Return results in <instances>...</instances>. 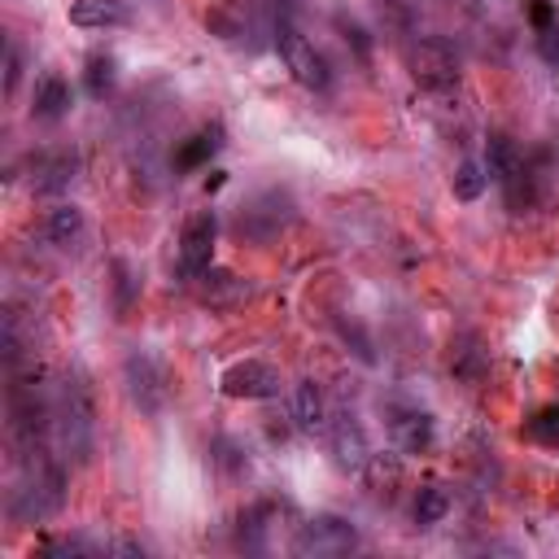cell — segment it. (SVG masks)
Returning a JSON list of instances; mask_svg holds the SVG:
<instances>
[{
  "label": "cell",
  "instance_id": "cell-11",
  "mask_svg": "<svg viewBox=\"0 0 559 559\" xmlns=\"http://www.w3.org/2000/svg\"><path fill=\"white\" fill-rule=\"evenodd\" d=\"M293 419H297L301 432H319V428H323L328 406H323V393H319L314 380H301V384L293 389Z\"/></svg>",
  "mask_w": 559,
  "mask_h": 559
},
{
  "label": "cell",
  "instance_id": "cell-1",
  "mask_svg": "<svg viewBox=\"0 0 559 559\" xmlns=\"http://www.w3.org/2000/svg\"><path fill=\"white\" fill-rule=\"evenodd\" d=\"M275 48H280L288 74H293L301 87H310V92H328V87H332L328 57H323V52L293 26V17H275Z\"/></svg>",
  "mask_w": 559,
  "mask_h": 559
},
{
  "label": "cell",
  "instance_id": "cell-24",
  "mask_svg": "<svg viewBox=\"0 0 559 559\" xmlns=\"http://www.w3.org/2000/svg\"><path fill=\"white\" fill-rule=\"evenodd\" d=\"M275 9H280V17H293L297 13V0H275Z\"/></svg>",
  "mask_w": 559,
  "mask_h": 559
},
{
  "label": "cell",
  "instance_id": "cell-7",
  "mask_svg": "<svg viewBox=\"0 0 559 559\" xmlns=\"http://www.w3.org/2000/svg\"><path fill=\"white\" fill-rule=\"evenodd\" d=\"M131 9L127 0H70V26L79 31H105V26H127Z\"/></svg>",
  "mask_w": 559,
  "mask_h": 559
},
{
  "label": "cell",
  "instance_id": "cell-17",
  "mask_svg": "<svg viewBox=\"0 0 559 559\" xmlns=\"http://www.w3.org/2000/svg\"><path fill=\"white\" fill-rule=\"evenodd\" d=\"M79 231H83V210H79V205H57V210H48V236H52L57 245H70Z\"/></svg>",
  "mask_w": 559,
  "mask_h": 559
},
{
  "label": "cell",
  "instance_id": "cell-3",
  "mask_svg": "<svg viewBox=\"0 0 559 559\" xmlns=\"http://www.w3.org/2000/svg\"><path fill=\"white\" fill-rule=\"evenodd\" d=\"M354 546H358V528L349 520H341V515H314L293 537L297 555H345Z\"/></svg>",
  "mask_w": 559,
  "mask_h": 559
},
{
  "label": "cell",
  "instance_id": "cell-14",
  "mask_svg": "<svg viewBox=\"0 0 559 559\" xmlns=\"http://www.w3.org/2000/svg\"><path fill=\"white\" fill-rule=\"evenodd\" d=\"M485 183H489V170H485V162H459V170H454V179H450V188H454V197L459 201H476L480 192H485Z\"/></svg>",
  "mask_w": 559,
  "mask_h": 559
},
{
  "label": "cell",
  "instance_id": "cell-23",
  "mask_svg": "<svg viewBox=\"0 0 559 559\" xmlns=\"http://www.w3.org/2000/svg\"><path fill=\"white\" fill-rule=\"evenodd\" d=\"M114 550H122V555H144V546H140V542H131V537H122Z\"/></svg>",
  "mask_w": 559,
  "mask_h": 559
},
{
  "label": "cell",
  "instance_id": "cell-6",
  "mask_svg": "<svg viewBox=\"0 0 559 559\" xmlns=\"http://www.w3.org/2000/svg\"><path fill=\"white\" fill-rule=\"evenodd\" d=\"M127 384H131V397L140 411L157 415L162 411V397H166V384H162V371L148 354H131L127 358Z\"/></svg>",
  "mask_w": 559,
  "mask_h": 559
},
{
  "label": "cell",
  "instance_id": "cell-22",
  "mask_svg": "<svg viewBox=\"0 0 559 559\" xmlns=\"http://www.w3.org/2000/svg\"><path fill=\"white\" fill-rule=\"evenodd\" d=\"M341 26H345V22H341ZM345 31H349L345 39H354V48H358V57H367V35H362V26H354V22H349Z\"/></svg>",
  "mask_w": 559,
  "mask_h": 559
},
{
  "label": "cell",
  "instance_id": "cell-10",
  "mask_svg": "<svg viewBox=\"0 0 559 559\" xmlns=\"http://www.w3.org/2000/svg\"><path fill=\"white\" fill-rule=\"evenodd\" d=\"M74 170H79V157L74 153H44V157H35V166H31V183L39 188V192H61V188H70V179H74Z\"/></svg>",
  "mask_w": 559,
  "mask_h": 559
},
{
  "label": "cell",
  "instance_id": "cell-2",
  "mask_svg": "<svg viewBox=\"0 0 559 559\" xmlns=\"http://www.w3.org/2000/svg\"><path fill=\"white\" fill-rule=\"evenodd\" d=\"M411 74H415V83L424 92H450L459 83V57H454V48L445 39L428 35V39H419L411 48Z\"/></svg>",
  "mask_w": 559,
  "mask_h": 559
},
{
  "label": "cell",
  "instance_id": "cell-16",
  "mask_svg": "<svg viewBox=\"0 0 559 559\" xmlns=\"http://www.w3.org/2000/svg\"><path fill=\"white\" fill-rule=\"evenodd\" d=\"M114 79H118V57L114 52H92L87 57V92L100 100L114 87Z\"/></svg>",
  "mask_w": 559,
  "mask_h": 559
},
{
  "label": "cell",
  "instance_id": "cell-12",
  "mask_svg": "<svg viewBox=\"0 0 559 559\" xmlns=\"http://www.w3.org/2000/svg\"><path fill=\"white\" fill-rule=\"evenodd\" d=\"M332 450H336V463H341L345 472H362L367 459H371V450H367L358 424H336V432H332Z\"/></svg>",
  "mask_w": 559,
  "mask_h": 559
},
{
  "label": "cell",
  "instance_id": "cell-15",
  "mask_svg": "<svg viewBox=\"0 0 559 559\" xmlns=\"http://www.w3.org/2000/svg\"><path fill=\"white\" fill-rule=\"evenodd\" d=\"M445 511H450V493L441 489V485H424L419 493H415V524H441L445 520Z\"/></svg>",
  "mask_w": 559,
  "mask_h": 559
},
{
  "label": "cell",
  "instance_id": "cell-5",
  "mask_svg": "<svg viewBox=\"0 0 559 559\" xmlns=\"http://www.w3.org/2000/svg\"><path fill=\"white\" fill-rule=\"evenodd\" d=\"M223 393L227 397H249V402H262V397H275L280 393V371L271 367V362H262V358H240V362H231L227 371H223Z\"/></svg>",
  "mask_w": 559,
  "mask_h": 559
},
{
  "label": "cell",
  "instance_id": "cell-20",
  "mask_svg": "<svg viewBox=\"0 0 559 559\" xmlns=\"http://www.w3.org/2000/svg\"><path fill=\"white\" fill-rule=\"evenodd\" d=\"M17 74H22V61H17V48H13V39H9V44H4V96L17 92Z\"/></svg>",
  "mask_w": 559,
  "mask_h": 559
},
{
  "label": "cell",
  "instance_id": "cell-19",
  "mask_svg": "<svg viewBox=\"0 0 559 559\" xmlns=\"http://www.w3.org/2000/svg\"><path fill=\"white\" fill-rule=\"evenodd\" d=\"M537 52H542V61H546L550 70H559V26L537 31Z\"/></svg>",
  "mask_w": 559,
  "mask_h": 559
},
{
  "label": "cell",
  "instance_id": "cell-21",
  "mask_svg": "<svg viewBox=\"0 0 559 559\" xmlns=\"http://www.w3.org/2000/svg\"><path fill=\"white\" fill-rule=\"evenodd\" d=\"M528 13H533V26H537V31L555 26V9H550V0H528Z\"/></svg>",
  "mask_w": 559,
  "mask_h": 559
},
{
  "label": "cell",
  "instance_id": "cell-8",
  "mask_svg": "<svg viewBox=\"0 0 559 559\" xmlns=\"http://www.w3.org/2000/svg\"><path fill=\"white\" fill-rule=\"evenodd\" d=\"M227 140H223V122H205L201 131H192L179 148H175V166L179 170H201V166H210V157L223 148Z\"/></svg>",
  "mask_w": 559,
  "mask_h": 559
},
{
  "label": "cell",
  "instance_id": "cell-13",
  "mask_svg": "<svg viewBox=\"0 0 559 559\" xmlns=\"http://www.w3.org/2000/svg\"><path fill=\"white\" fill-rule=\"evenodd\" d=\"M393 441H397V450H406V454L428 450V445H432V415L411 411V415L393 419Z\"/></svg>",
  "mask_w": 559,
  "mask_h": 559
},
{
  "label": "cell",
  "instance_id": "cell-18",
  "mask_svg": "<svg viewBox=\"0 0 559 559\" xmlns=\"http://www.w3.org/2000/svg\"><path fill=\"white\" fill-rule=\"evenodd\" d=\"M528 437L542 445H559V406H546L528 419Z\"/></svg>",
  "mask_w": 559,
  "mask_h": 559
},
{
  "label": "cell",
  "instance_id": "cell-9",
  "mask_svg": "<svg viewBox=\"0 0 559 559\" xmlns=\"http://www.w3.org/2000/svg\"><path fill=\"white\" fill-rule=\"evenodd\" d=\"M70 105H74V92H70V83H66L61 74L39 79V87H35V105H31V114H35L39 122H61V118L70 114Z\"/></svg>",
  "mask_w": 559,
  "mask_h": 559
},
{
  "label": "cell",
  "instance_id": "cell-4",
  "mask_svg": "<svg viewBox=\"0 0 559 559\" xmlns=\"http://www.w3.org/2000/svg\"><path fill=\"white\" fill-rule=\"evenodd\" d=\"M214 236H218V214L214 210H201L183 223V236H179V271L183 275H205L210 271Z\"/></svg>",
  "mask_w": 559,
  "mask_h": 559
}]
</instances>
